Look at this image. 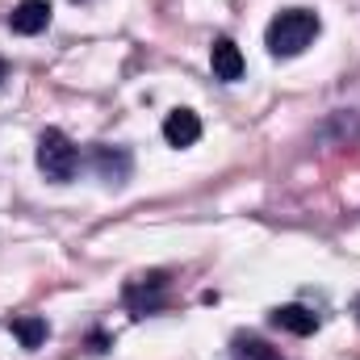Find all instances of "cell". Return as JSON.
<instances>
[{
    "label": "cell",
    "mask_w": 360,
    "mask_h": 360,
    "mask_svg": "<svg viewBox=\"0 0 360 360\" xmlns=\"http://www.w3.org/2000/svg\"><path fill=\"white\" fill-rule=\"evenodd\" d=\"M319 30H323L319 13H310V8H285V13H276L269 21L264 42H269V51L276 59H293V55H302L319 38Z\"/></svg>",
    "instance_id": "obj_1"
},
{
    "label": "cell",
    "mask_w": 360,
    "mask_h": 360,
    "mask_svg": "<svg viewBox=\"0 0 360 360\" xmlns=\"http://www.w3.org/2000/svg\"><path fill=\"white\" fill-rule=\"evenodd\" d=\"M76 168H80V151H76V143L63 134V130H42L38 134V172L46 180H55V184H68V180L76 176Z\"/></svg>",
    "instance_id": "obj_2"
},
{
    "label": "cell",
    "mask_w": 360,
    "mask_h": 360,
    "mask_svg": "<svg viewBox=\"0 0 360 360\" xmlns=\"http://www.w3.org/2000/svg\"><path fill=\"white\" fill-rule=\"evenodd\" d=\"M164 289H168V276L164 272H147V276H134L126 289H122V302H126V310L130 314H151V310H160L164 306Z\"/></svg>",
    "instance_id": "obj_3"
},
{
    "label": "cell",
    "mask_w": 360,
    "mask_h": 360,
    "mask_svg": "<svg viewBox=\"0 0 360 360\" xmlns=\"http://www.w3.org/2000/svg\"><path fill=\"white\" fill-rule=\"evenodd\" d=\"M51 25V0H17L8 13V30L21 38H34Z\"/></svg>",
    "instance_id": "obj_4"
},
{
    "label": "cell",
    "mask_w": 360,
    "mask_h": 360,
    "mask_svg": "<svg viewBox=\"0 0 360 360\" xmlns=\"http://www.w3.org/2000/svg\"><path fill=\"white\" fill-rule=\"evenodd\" d=\"M210 68H214L218 80L235 84V80H243V51H239L231 38H214V46H210Z\"/></svg>",
    "instance_id": "obj_5"
},
{
    "label": "cell",
    "mask_w": 360,
    "mask_h": 360,
    "mask_svg": "<svg viewBox=\"0 0 360 360\" xmlns=\"http://www.w3.org/2000/svg\"><path fill=\"white\" fill-rule=\"evenodd\" d=\"M164 139H168V147H193L201 139V117L193 109H172L164 117Z\"/></svg>",
    "instance_id": "obj_6"
},
{
    "label": "cell",
    "mask_w": 360,
    "mask_h": 360,
    "mask_svg": "<svg viewBox=\"0 0 360 360\" xmlns=\"http://www.w3.org/2000/svg\"><path fill=\"white\" fill-rule=\"evenodd\" d=\"M272 327H281L289 335H314L319 331V314H310L306 306H276L272 310Z\"/></svg>",
    "instance_id": "obj_7"
},
{
    "label": "cell",
    "mask_w": 360,
    "mask_h": 360,
    "mask_svg": "<svg viewBox=\"0 0 360 360\" xmlns=\"http://www.w3.org/2000/svg\"><path fill=\"white\" fill-rule=\"evenodd\" d=\"M8 331L21 340V348H42V340H46V319H38V314H25V319H13L8 323Z\"/></svg>",
    "instance_id": "obj_8"
},
{
    "label": "cell",
    "mask_w": 360,
    "mask_h": 360,
    "mask_svg": "<svg viewBox=\"0 0 360 360\" xmlns=\"http://www.w3.org/2000/svg\"><path fill=\"white\" fill-rule=\"evenodd\" d=\"M96 168H101L105 180H126V172H130V155H126V151L96 147Z\"/></svg>",
    "instance_id": "obj_9"
},
{
    "label": "cell",
    "mask_w": 360,
    "mask_h": 360,
    "mask_svg": "<svg viewBox=\"0 0 360 360\" xmlns=\"http://www.w3.org/2000/svg\"><path fill=\"white\" fill-rule=\"evenodd\" d=\"M235 360H281L276 352H272L269 344H260V340H235Z\"/></svg>",
    "instance_id": "obj_10"
},
{
    "label": "cell",
    "mask_w": 360,
    "mask_h": 360,
    "mask_svg": "<svg viewBox=\"0 0 360 360\" xmlns=\"http://www.w3.org/2000/svg\"><path fill=\"white\" fill-rule=\"evenodd\" d=\"M89 344H92V352H96V356H101V352H105V344H109V340H105V335H101V331H96V335H92Z\"/></svg>",
    "instance_id": "obj_11"
},
{
    "label": "cell",
    "mask_w": 360,
    "mask_h": 360,
    "mask_svg": "<svg viewBox=\"0 0 360 360\" xmlns=\"http://www.w3.org/2000/svg\"><path fill=\"white\" fill-rule=\"evenodd\" d=\"M4 76H8V63H4V59H0V80H4Z\"/></svg>",
    "instance_id": "obj_12"
},
{
    "label": "cell",
    "mask_w": 360,
    "mask_h": 360,
    "mask_svg": "<svg viewBox=\"0 0 360 360\" xmlns=\"http://www.w3.org/2000/svg\"><path fill=\"white\" fill-rule=\"evenodd\" d=\"M356 319H360V297H356Z\"/></svg>",
    "instance_id": "obj_13"
}]
</instances>
